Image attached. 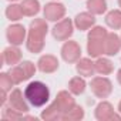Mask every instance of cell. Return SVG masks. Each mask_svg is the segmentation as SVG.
<instances>
[{
  "label": "cell",
  "instance_id": "20",
  "mask_svg": "<svg viewBox=\"0 0 121 121\" xmlns=\"http://www.w3.org/2000/svg\"><path fill=\"white\" fill-rule=\"evenodd\" d=\"M86 86H87V84H86V80L83 78V76H81V77L77 76V77H73V78L70 80V83H69V90H70L71 94L78 95V94H83V93H84Z\"/></svg>",
  "mask_w": 121,
  "mask_h": 121
},
{
  "label": "cell",
  "instance_id": "11",
  "mask_svg": "<svg viewBox=\"0 0 121 121\" xmlns=\"http://www.w3.org/2000/svg\"><path fill=\"white\" fill-rule=\"evenodd\" d=\"M39 70L43 73H54L58 69V60L51 54H44L39 58Z\"/></svg>",
  "mask_w": 121,
  "mask_h": 121
},
{
  "label": "cell",
  "instance_id": "19",
  "mask_svg": "<svg viewBox=\"0 0 121 121\" xmlns=\"http://www.w3.org/2000/svg\"><path fill=\"white\" fill-rule=\"evenodd\" d=\"M87 9L94 16L103 14L107 12V2L105 0H87Z\"/></svg>",
  "mask_w": 121,
  "mask_h": 121
},
{
  "label": "cell",
  "instance_id": "3",
  "mask_svg": "<svg viewBox=\"0 0 121 121\" xmlns=\"http://www.w3.org/2000/svg\"><path fill=\"white\" fill-rule=\"evenodd\" d=\"M24 97L31 105L41 107L48 101L50 90L43 81H31L27 84V87L24 90Z\"/></svg>",
  "mask_w": 121,
  "mask_h": 121
},
{
  "label": "cell",
  "instance_id": "2",
  "mask_svg": "<svg viewBox=\"0 0 121 121\" xmlns=\"http://www.w3.org/2000/svg\"><path fill=\"white\" fill-rule=\"evenodd\" d=\"M108 31L101 26L91 27L88 33V43H87V51L90 57H101L105 54V39Z\"/></svg>",
  "mask_w": 121,
  "mask_h": 121
},
{
  "label": "cell",
  "instance_id": "26",
  "mask_svg": "<svg viewBox=\"0 0 121 121\" xmlns=\"http://www.w3.org/2000/svg\"><path fill=\"white\" fill-rule=\"evenodd\" d=\"M14 86V81L12 80L10 74L9 73H2L0 74V87H2V90H12V87Z\"/></svg>",
  "mask_w": 121,
  "mask_h": 121
},
{
  "label": "cell",
  "instance_id": "18",
  "mask_svg": "<svg viewBox=\"0 0 121 121\" xmlns=\"http://www.w3.org/2000/svg\"><path fill=\"white\" fill-rule=\"evenodd\" d=\"M22 9H23L24 16L33 17L40 12V3H39V0H23Z\"/></svg>",
  "mask_w": 121,
  "mask_h": 121
},
{
  "label": "cell",
  "instance_id": "22",
  "mask_svg": "<svg viewBox=\"0 0 121 121\" xmlns=\"http://www.w3.org/2000/svg\"><path fill=\"white\" fill-rule=\"evenodd\" d=\"M105 23L108 27L117 30L121 29V10H111L105 16Z\"/></svg>",
  "mask_w": 121,
  "mask_h": 121
},
{
  "label": "cell",
  "instance_id": "13",
  "mask_svg": "<svg viewBox=\"0 0 121 121\" xmlns=\"http://www.w3.org/2000/svg\"><path fill=\"white\" fill-rule=\"evenodd\" d=\"M74 24L76 27L80 30V31H84V30H88L91 29L94 24H95V17L93 13L90 12H83V13H78L74 19Z\"/></svg>",
  "mask_w": 121,
  "mask_h": 121
},
{
  "label": "cell",
  "instance_id": "23",
  "mask_svg": "<svg viewBox=\"0 0 121 121\" xmlns=\"http://www.w3.org/2000/svg\"><path fill=\"white\" fill-rule=\"evenodd\" d=\"M9 74H10L12 80L14 81V84H20V83H23V81L27 80V77H26V74H24V71H23V67H22L20 64H19V66H13V67L10 69Z\"/></svg>",
  "mask_w": 121,
  "mask_h": 121
},
{
  "label": "cell",
  "instance_id": "15",
  "mask_svg": "<svg viewBox=\"0 0 121 121\" xmlns=\"http://www.w3.org/2000/svg\"><path fill=\"white\" fill-rule=\"evenodd\" d=\"M121 50V39L115 33H108L105 39V54L115 56Z\"/></svg>",
  "mask_w": 121,
  "mask_h": 121
},
{
  "label": "cell",
  "instance_id": "8",
  "mask_svg": "<svg viewBox=\"0 0 121 121\" xmlns=\"http://www.w3.org/2000/svg\"><path fill=\"white\" fill-rule=\"evenodd\" d=\"M66 14V7L61 3L57 2H50L44 6V19L48 22H60L64 19Z\"/></svg>",
  "mask_w": 121,
  "mask_h": 121
},
{
  "label": "cell",
  "instance_id": "30",
  "mask_svg": "<svg viewBox=\"0 0 121 121\" xmlns=\"http://www.w3.org/2000/svg\"><path fill=\"white\" fill-rule=\"evenodd\" d=\"M118 4H120V7H121V0H118Z\"/></svg>",
  "mask_w": 121,
  "mask_h": 121
},
{
  "label": "cell",
  "instance_id": "5",
  "mask_svg": "<svg viewBox=\"0 0 121 121\" xmlns=\"http://www.w3.org/2000/svg\"><path fill=\"white\" fill-rule=\"evenodd\" d=\"M61 57L67 63H77L81 58V47L78 46L77 41L69 40L61 47Z\"/></svg>",
  "mask_w": 121,
  "mask_h": 121
},
{
  "label": "cell",
  "instance_id": "6",
  "mask_svg": "<svg viewBox=\"0 0 121 121\" xmlns=\"http://www.w3.org/2000/svg\"><path fill=\"white\" fill-rule=\"evenodd\" d=\"M91 91L98 98H107L112 91V84L107 77H94L91 81Z\"/></svg>",
  "mask_w": 121,
  "mask_h": 121
},
{
  "label": "cell",
  "instance_id": "17",
  "mask_svg": "<svg viewBox=\"0 0 121 121\" xmlns=\"http://www.w3.org/2000/svg\"><path fill=\"white\" fill-rule=\"evenodd\" d=\"M112 70H114V66L108 58L98 57L95 60V73H98L101 76H108V74L112 73Z\"/></svg>",
  "mask_w": 121,
  "mask_h": 121
},
{
  "label": "cell",
  "instance_id": "1",
  "mask_svg": "<svg viewBox=\"0 0 121 121\" xmlns=\"http://www.w3.org/2000/svg\"><path fill=\"white\" fill-rule=\"evenodd\" d=\"M47 23L44 19H34L30 23L29 36H27V50L30 53H40L44 47V39L47 36Z\"/></svg>",
  "mask_w": 121,
  "mask_h": 121
},
{
  "label": "cell",
  "instance_id": "16",
  "mask_svg": "<svg viewBox=\"0 0 121 121\" xmlns=\"http://www.w3.org/2000/svg\"><path fill=\"white\" fill-rule=\"evenodd\" d=\"M77 73L83 77H91L95 73V63L91 58H80L77 61Z\"/></svg>",
  "mask_w": 121,
  "mask_h": 121
},
{
  "label": "cell",
  "instance_id": "4",
  "mask_svg": "<svg viewBox=\"0 0 121 121\" xmlns=\"http://www.w3.org/2000/svg\"><path fill=\"white\" fill-rule=\"evenodd\" d=\"M73 30H74L73 22L70 19H61L53 27V37L57 39L58 41H67L71 37Z\"/></svg>",
  "mask_w": 121,
  "mask_h": 121
},
{
  "label": "cell",
  "instance_id": "7",
  "mask_svg": "<svg viewBox=\"0 0 121 121\" xmlns=\"http://www.w3.org/2000/svg\"><path fill=\"white\" fill-rule=\"evenodd\" d=\"M53 104L56 105V108L58 110V112L61 114V118H63L64 114H67L70 110H73L77 105L76 101H74V98H73V95L69 94V91H60L57 94V97H56V100H54Z\"/></svg>",
  "mask_w": 121,
  "mask_h": 121
},
{
  "label": "cell",
  "instance_id": "24",
  "mask_svg": "<svg viewBox=\"0 0 121 121\" xmlns=\"http://www.w3.org/2000/svg\"><path fill=\"white\" fill-rule=\"evenodd\" d=\"M23 118H24V117H23V114H22L20 111L14 110L13 107L4 108V111H3V120H4V121H7V120L14 121V120H23Z\"/></svg>",
  "mask_w": 121,
  "mask_h": 121
},
{
  "label": "cell",
  "instance_id": "21",
  "mask_svg": "<svg viewBox=\"0 0 121 121\" xmlns=\"http://www.w3.org/2000/svg\"><path fill=\"white\" fill-rule=\"evenodd\" d=\"M6 16L10 22H19L20 19H23L24 13H23V9H22V4H17V3H12L10 6H7L6 9Z\"/></svg>",
  "mask_w": 121,
  "mask_h": 121
},
{
  "label": "cell",
  "instance_id": "31",
  "mask_svg": "<svg viewBox=\"0 0 121 121\" xmlns=\"http://www.w3.org/2000/svg\"><path fill=\"white\" fill-rule=\"evenodd\" d=\"M9 2H17V0H9Z\"/></svg>",
  "mask_w": 121,
  "mask_h": 121
},
{
  "label": "cell",
  "instance_id": "9",
  "mask_svg": "<svg viewBox=\"0 0 121 121\" xmlns=\"http://www.w3.org/2000/svg\"><path fill=\"white\" fill-rule=\"evenodd\" d=\"M6 36H7V40L10 44L13 46H20L23 44L24 39H26V27L22 26V24H12L7 27V31H6Z\"/></svg>",
  "mask_w": 121,
  "mask_h": 121
},
{
  "label": "cell",
  "instance_id": "10",
  "mask_svg": "<svg viewBox=\"0 0 121 121\" xmlns=\"http://www.w3.org/2000/svg\"><path fill=\"white\" fill-rule=\"evenodd\" d=\"M95 118L100 121H107V120H121L120 115H117L112 110V105L107 101H101L97 108H95Z\"/></svg>",
  "mask_w": 121,
  "mask_h": 121
},
{
  "label": "cell",
  "instance_id": "25",
  "mask_svg": "<svg viewBox=\"0 0 121 121\" xmlns=\"http://www.w3.org/2000/svg\"><path fill=\"white\" fill-rule=\"evenodd\" d=\"M83 117H84L83 107H80V105H76L73 110H70L67 114H64L61 120H81Z\"/></svg>",
  "mask_w": 121,
  "mask_h": 121
},
{
  "label": "cell",
  "instance_id": "27",
  "mask_svg": "<svg viewBox=\"0 0 121 121\" xmlns=\"http://www.w3.org/2000/svg\"><path fill=\"white\" fill-rule=\"evenodd\" d=\"M20 66L23 67V71H24V74H26V77H27V80L31 77V76H34V73H36V66L31 63V61H23V63H20Z\"/></svg>",
  "mask_w": 121,
  "mask_h": 121
},
{
  "label": "cell",
  "instance_id": "12",
  "mask_svg": "<svg viewBox=\"0 0 121 121\" xmlns=\"http://www.w3.org/2000/svg\"><path fill=\"white\" fill-rule=\"evenodd\" d=\"M22 58V51L17 46H10L7 48H4L3 54H2V63L3 64H9V66H16Z\"/></svg>",
  "mask_w": 121,
  "mask_h": 121
},
{
  "label": "cell",
  "instance_id": "28",
  "mask_svg": "<svg viewBox=\"0 0 121 121\" xmlns=\"http://www.w3.org/2000/svg\"><path fill=\"white\" fill-rule=\"evenodd\" d=\"M117 78H118V83L121 84V70H120V71L117 73Z\"/></svg>",
  "mask_w": 121,
  "mask_h": 121
},
{
  "label": "cell",
  "instance_id": "29",
  "mask_svg": "<svg viewBox=\"0 0 121 121\" xmlns=\"http://www.w3.org/2000/svg\"><path fill=\"white\" fill-rule=\"evenodd\" d=\"M118 110H120V112H121V101H120V104H118Z\"/></svg>",
  "mask_w": 121,
  "mask_h": 121
},
{
  "label": "cell",
  "instance_id": "14",
  "mask_svg": "<svg viewBox=\"0 0 121 121\" xmlns=\"http://www.w3.org/2000/svg\"><path fill=\"white\" fill-rule=\"evenodd\" d=\"M9 103H10V107H13L14 110H17L20 112H27L29 111V105L26 104V101L23 98V94L19 88H16L10 93Z\"/></svg>",
  "mask_w": 121,
  "mask_h": 121
}]
</instances>
